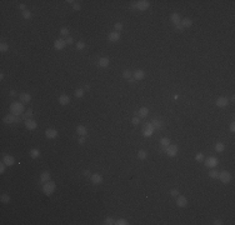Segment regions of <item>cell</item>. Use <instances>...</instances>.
<instances>
[{
  "label": "cell",
  "instance_id": "ab89813d",
  "mask_svg": "<svg viewBox=\"0 0 235 225\" xmlns=\"http://www.w3.org/2000/svg\"><path fill=\"white\" fill-rule=\"evenodd\" d=\"M114 223H115V221H114L111 218H106V219H105V221H104V224H106V225H113Z\"/></svg>",
  "mask_w": 235,
  "mask_h": 225
},
{
  "label": "cell",
  "instance_id": "ee69618b",
  "mask_svg": "<svg viewBox=\"0 0 235 225\" xmlns=\"http://www.w3.org/2000/svg\"><path fill=\"white\" fill-rule=\"evenodd\" d=\"M4 170H5V163L3 161V163L0 164V173L3 174V173H4Z\"/></svg>",
  "mask_w": 235,
  "mask_h": 225
},
{
  "label": "cell",
  "instance_id": "83f0119b",
  "mask_svg": "<svg viewBox=\"0 0 235 225\" xmlns=\"http://www.w3.org/2000/svg\"><path fill=\"white\" fill-rule=\"evenodd\" d=\"M30 156H31L33 159H36V158H39V156H40V151H39L38 149H33V150L30 151Z\"/></svg>",
  "mask_w": 235,
  "mask_h": 225
},
{
  "label": "cell",
  "instance_id": "f1b7e54d",
  "mask_svg": "<svg viewBox=\"0 0 235 225\" xmlns=\"http://www.w3.org/2000/svg\"><path fill=\"white\" fill-rule=\"evenodd\" d=\"M209 176H210L211 179H218L219 173H218L216 170H211V171H209Z\"/></svg>",
  "mask_w": 235,
  "mask_h": 225
},
{
  "label": "cell",
  "instance_id": "30bf717a",
  "mask_svg": "<svg viewBox=\"0 0 235 225\" xmlns=\"http://www.w3.org/2000/svg\"><path fill=\"white\" fill-rule=\"evenodd\" d=\"M176 205L180 206V208H185V206L188 205V199H186L185 196H183V195L178 196V199H176Z\"/></svg>",
  "mask_w": 235,
  "mask_h": 225
},
{
  "label": "cell",
  "instance_id": "4dcf8cb0",
  "mask_svg": "<svg viewBox=\"0 0 235 225\" xmlns=\"http://www.w3.org/2000/svg\"><path fill=\"white\" fill-rule=\"evenodd\" d=\"M114 224H116V225H128L129 223H128V220H125V219H118Z\"/></svg>",
  "mask_w": 235,
  "mask_h": 225
},
{
  "label": "cell",
  "instance_id": "9f6ffc18",
  "mask_svg": "<svg viewBox=\"0 0 235 225\" xmlns=\"http://www.w3.org/2000/svg\"><path fill=\"white\" fill-rule=\"evenodd\" d=\"M66 3H69V4H71V5H73V4H74V3H75V1H73V0H68Z\"/></svg>",
  "mask_w": 235,
  "mask_h": 225
},
{
  "label": "cell",
  "instance_id": "6da1fadb",
  "mask_svg": "<svg viewBox=\"0 0 235 225\" xmlns=\"http://www.w3.org/2000/svg\"><path fill=\"white\" fill-rule=\"evenodd\" d=\"M24 110H25V108H24V104H23L21 101H20V103L14 101V103L10 105V113L14 114V115H20V114L24 113Z\"/></svg>",
  "mask_w": 235,
  "mask_h": 225
},
{
  "label": "cell",
  "instance_id": "c3c4849f",
  "mask_svg": "<svg viewBox=\"0 0 235 225\" xmlns=\"http://www.w3.org/2000/svg\"><path fill=\"white\" fill-rule=\"evenodd\" d=\"M139 123H140L139 118H136V116H135L134 119H133V124H134V125H136V124H139Z\"/></svg>",
  "mask_w": 235,
  "mask_h": 225
},
{
  "label": "cell",
  "instance_id": "484cf974",
  "mask_svg": "<svg viewBox=\"0 0 235 225\" xmlns=\"http://www.w3.org/2000/svg\"><path fill=\"white\" fill-rule=\"evenodd\" d=\"M138 158H139L140 160H145V159L148 158V153H146L145 150H139V151H138Z\"/></svg>",
  "mask_w": 235,
  "mask_h": 225
},
{
  "label": "cell",
  "instance_id": "f546056e",
  "mask_svg": "<svg viewBox=\"0 0 235 225\" xmlns=\"http://www.w3.org/2000/svg\"><path fill=\"white\" fill-rule=\"evenodd\" d=\"M1 201H3L4 204H8V203L10 201V196H9L8 194H3V195H1Z\"/></svg>",
  "mask_w": 235,
  "mask_h": 225
},
{
  "label": "cell",
  "instance_id": "9c48e42d",
  "mask_svg": "<svg viewBox=\"0 0 235 225\" xmlns=\"http://www.w3.org/2000/svg\"><path fill=\"white\" fill-rule=\"evenodd\" d=\"M205 165L208 168H215L218 165V159L214 158V156H209L206 160H205Z\"/></svg>",
  "mask_w": 235,
  "mask_h": 225
},
{
  "label": "cell",
  "instance_id": "44dd1931",
  "mask_svg": "<svg viewBox=\"0 0 235 225\" xmlns=\"http://www.w3.org/2000/svg\"><path fill=\"white\" fill-rule=\"evenodd\" d=\"M180 25H181L183 28H190V26L193 25V21H191V19L185 18V19H183V20L180 21Z\"/></svg>",
  "mask_w": 235,
  "mask_h": 225
},
{
  "label": "cell",
  "instance_id": "681fc988",
  "mask_svg": "<svg viewBox=\"0 0 235 225\" xmlns=\"http://www.w3.org/2000/svg\"><path fill=\"white\" fill-rule=\"evenodd\" d=\"M84 143H85V136H81L79 139V144H84Z\"/></svg>",
  "mask_w": 235,
  "mask_h": 225
},
{
  "label": "cell",
  "instance_id": "cb8c5ba5",
  "mask_svg": "<svg viewBox=\"0 0 235 225\" xmlns=\"http://www.w3.org/2000/svg\"><path fill=\"white\" fill-rule=\"evenodd\" d=\"M98 64L100 65L101 68H108L109 66V59L108 58H100L99 61H98Z\"/></svg>",
  "mask_w": 235,
  "mask_h": 225
},
{
  "label": "cell",
  "instance_id": "e0dca14e",
  "mask_svg": "<svg viewBox=\"0 0 235 225\" xmlns=\"http://www.w3.org/2000/svg\"><path fill=\"white\" fill-rule=\"evenodd\" d=\"M170 20L174 23V25H178V24H180V21H181L180 15H179L178 13H173V14L170 15Z\"/></svg>",
  "mask_w": 235,
  "mask_h": 225
},
{
  "label": "cell",
  "instance_id": "ac0fdd59",
  "mask_svg": "<svg viewBox=\"0 0 235 225\" xmlns=\"http://www.w3.org/2000/svg\"><path fill=\"white\" fill-rule=\"evenodd\" d=\"M19 99H20L21 103H29V101L31 100V95H30L29 93H21V94L19 95Z\"/></svg>",
  "mask_w": 235,
  "mask_h": 225
},
{
  "label": "cell",
  "instance_id": "7402d4cb",
  "mask_svg": "<svg viewBox=\"0 0 235 225\" xmlns=\"http://www.w3.org/2000/svg\"><path fill=\"white\" fill-rule=\"evenodd\" d=\"M40 181H43V183L50 181V173H48V171L41 173V175H40Z\"/></svg>",
  "mask_w": 235,
  "mask_h": 225
},
{
  "label": "cell",
  "instance_id": "8fae6325",
  "mask_svg": "<svg viewBox=\"0 0 235 225\" xmlns=\"http://www.w3.org/2000/svg\"><path fill=\"white\" fill-rule=\"evenodd\" d=\"M119 39H120V33L119 31H111V33H109V35H108V40H109V41L115 43V41H118Z\"/></svg>",
  "mask_w": 235,
  "mask_h": 225
},
{
  "label": "cell",
  "instance_id": "f6af8a7d",
  "mask_svg": "<svg viewBox=\"0 0 235 225\" xmlns=\"http://www.w3.org/2000/svg\"><path fill=\"white\" fill-rule=\"evenodd\" d=\"M65 41H66V44H73V41H74V39H73L71 36H68L66 39H65Z\"/></svg>",
  "mask_w": 235,
  "mask_h": 225
},
{
  "label": "cell",
  "instance_id": "8d00e7d4",
  "mask_svg": "<svg viewBox=\"0 0 235 225\" xmlns=\"http://www.w3.org/2000/svg\"><path fill=\"white\" fill-rule=\"evenodd\" d=\"M153 125H154V129H160L163 125H161V123L160 121H158V120H154L153 121Z\"/></svg>",
  "mask_w": 235,
  "mask_h": 225
},
{
  "label": "cell",
  "instance_id": "4fadbf2b",
  "mask_svg": "<svg viewBox=\"0 0 235 225\" xmlns=\"http://www.w3.org/2000/svg\"><path fill=\"white\" fill-rule=\"evenodd\" d=\"M25 126H26V129H29V130H35L36 126H38V124L33 119H26L25 120Z\"/></svg>",
  "mask_w": 235,
  "mask_h": 225
},
{
  "label": "cell",
  "instance_id": "d590c367",
  "mask_svg": "<svg viewBox=\"0 0 235 225\" xmlns=\"http://www.w3.org/2000/svg\"><path fill=\"white\" fill-rule=\"evenodd\" d=\"M23 18H24V19H30V18H31V13H30L29 10H24V11H23Z\"/></svg>",
  "mask_w": 235,
  "mask_h": 225
},
{
  "label": "cell",
  "instance_id": "3957f363",
  "mask_svg": "<svg viewBox=\"0 0 235 225\" xmlns=\"http://www.w3.org/2000/svg\"><path fill=\"white\" fill-rule=\"evenodd\" d=\"M150 6V3L148 1V0H141V1H133V4H131V8H136L138 10H146Z\"/></svg>",
  "mask_w": 235,
  "mask_h": 225
},
{
  "label": "cell",
  "instance_id": "4316f807",
  "mask_svg": "<svg viewBox=\"0 0 235 225\" xmlns=\"http://www.w3.org/2000/svg\"><path fill=\"white\" fill-rule=\"evenodd\" d=\"M160 145L163 148H166L168 145H170V139L169 138H161L160 139Z\"/></svg>",
  "mask_w": 235,
  "mask_h": 225
},
{
  "label": "cell",
  "instance_id": "ba28073f",
  "mask_svg": "<svg viewBox=\"0 0 235 225\" xmlns=\"http://www.w3.org/2000/svg\"><path fill=\"white\" fill-rule=\"evenodd\" d=\"M65 46H66V41H65L64 39H58V40H55V43H54V48H55L56 50H63Z\"/></svg>",
  "mask_w": 235,
  "mask_h": 225
},
{
  "label": "cell",
  "instance_id": "db71d44e",
  "mask_svg": "<svg viewBox=\"0 0 235 225\" xmlns=\"http://www.w3.org/2000/svg\"><path fill=\"white\" fill-rule=\"evenodd\" d=\"M83 174H84L85 176H89V175H90V171H89V170H85V171H84Z\"/></svg>",
  "mask_w": 235,
  "mask_h": 225
},
{
  "label": "cell",
  "instance_id": "277c9868",
  "mask_svg": "<svg viewBox=\"0 0 235 225\" xmlns=\"http://www.w3.org/2000/svg\"><path fill=\"white\" fill-rule=\"evenodd\" d=\"M220 180H221V183H224V184H228V183H230V180H231V176H230V173L229 171H226V170H224V171H221V173H219V176H218Z\"/></svg>",
  "mask_w": 235,
  "mask_h": 225
},
{
  "label": "cell",
  "instance_id": "836d02e7",
  "mask_svg": "<svg viewBox=\"0 0 235 225\" xmlns=\"http://www.w3.org/2000/svg\"><path fill=\"white\" fill-rule=\"evenodd\" d=\"M131 75H133V73H131L130 70H124V71H123V76H124L125 79H130Z\"/></svg>",
  "mask_w": 235,
  "mask_h": 225
},
{
  "label": "cell",
  "instance_id": "d6986e66",
  "mask_svg": "<svg viewBox=\"0 0 235 225\" xmlns=\"http://www.w3.org/2000/svg\"><path fill=\"white\" fill-rule=\"evenodd\" d=\"M3 161L5 163V165H8V166H11L14 163H15V159L11 156V155H5L4 158H3Z\"/></svg>",
  "mask_w": 235,
  "mask_h": 225
},
{
  "label": "cell",
  "instance_id": "bcb514c9",
  "mask_svg": "<svg viewBox=\"0 0 235 225\" xmlns=\"http://www.w3.org/2000/svg\"><path fill=\"white\" fill-rule=\"evenodd\" d=\"M170 194H171L173 196H178V194H179V191H178L176 189H173V190H170Z\"/></svg>",
  "mask_w": 235,
  "mask_h": 225
},
{
  "label": "cell",
  "instance_id": "11a10c76",
  "mask_svg": "<svg viewBox=\"0 0 235 225\" xmlns=\"http://www.w3.org/2000/svg\"><path fill=\"white\" fill-rule=\"evenodd\" d=\"M10 95H11V97H15V95H16V93H15L14 90H11V91H10Z\"/></svg>",
  "mask_w": 235,
  "mask_h": 225
},
{
  "label": "cell",
  "instance_id": "e575fe53",
  "mask_svg": "<svg viewBox=\"0 0 235 225\" xmlns=\"http://www.w3.org/2000/svg\"><path fill=\"white\" fill-rule=\"evenodd\" d=\"M84 95V89H76L75 90V97L76 98H81Z\"/></svg>",
  "mask_w": 235,
  "mask_h": 225
},
{
  "label": "cell",
  "instance_id": "f5cc1de1",
  "mask_svg": "<svg viewBox=\"0 0 235 225\" xmlns=\"http://www.w3.org/2000/svg\"><path fill=\"white\" fill-rule=\"evenodd\" d=\"M230 131H233V133L235 131V125H234V123H233V124L230 125Z\"/></svg>",
  "mask_w": 235,
  "mask_h": 225
},
{
  "label": "cell",
  "instance_id": "5b68a950",
  "mask_svg": "<svg viewBox=\"0 0 235 225\" xmlns=\"http://www.w3.org/2000/svg\"><path fill=\"white\" fill-rule=\"evenodd\" d=\"M163 150L168 154L169 156H175L178 154V146L176 145H168L166 148H163Z\"/></svg>",
  "mask_w": 235,
  "mask_h": 225
},
{
  "label": "cell",
  "instance_id": "ffe728a7",
  "mask_svg": "<svg viewBox=\"0 0 235 225\" xmlns=\"http://www.w3.org/2000/svg\"><path fill=\"white\" fill-rule=\"evenodd\" d=\"M148 114H149V109H148L146 106L140 108V109H139V111H138V115H139L140 118H146V116H148Z\"/></svg>",
  "mask_w": 235,
  "mask_h": 225
},
{
  "label": "cell",
  "instance_id": "f907efd6",
  "mask_svg": "<svg viewBox=\"0 0 235 225\" xmlns=\"http://www.w3.org/2000/svg\"><path fill=\"white\" fill-rule=\"evenodd\" d=\"M214 225H221L223 224V221L221 220H214V223H213Z\"/></svg>",
  "mask_w": 235,
  "mask_h": 225
},
{
  "label": "cell",
  "instance_id": "603a6c76",
  "mask_svg": "<svg viewBox=\"0 0 235 225\" xmlns=\"http://www.w3.org/2000/svg\"><path fill=\"white\" fill-rule=\"evenodd\" d=\"M59 103H60L61 105H68V104L70 103V98L68 97V95H65V94H63V95L59 97Z\"/></svg>",
  "mask_w": 235,
  "mask_h": 225
},
{
  "label": "cell",
  "instance_id": "f35d334b",
  "mask_svg": "<svg viewBox=\"0 0 235 225\" xmlns=\"http://www.w3.org/2000/svg\"><path fill=\"white\" fill-rule=\"evenodd\" d=\"M31 115H33V110H31V109H29V110L26 111V114H24V118H25V119H30V118H31Z\"/></svg>",
  "mask_w": 235,
  "mask_h": 225
},
{
  "label": "cell",
  "instance_id": "d6a6232c",
  "mask_svg": "<svg viewBox=\"0 0 235 225\" xmlns=\"http://www.w3.org/2000/svg\"><path fill=\"white\" fill-rule=\"evenodd\" d=\"M8 49H9L8 44H6V43H1V45H0V51H1V53H5V51H8Z\"/></svg>",
  "mask_w": 235,
  "mask_h": 225
},
{
  "label": "cell",
  "instance_id": "7a4b0ae2",
  "mask_svg": "<svg viewBox=\"0 0 235 225\" xmlns=\"http://www.w3.org/2000/svg\"><path fill=\"white\" fill-rule=\"evenodd\" d=\"M55 189H56V185L54 181H48V183H44V185H43V191L46 195H51L55 191Z\"/></svg>",
  "mask_w": 235,
  "mask_h": 225
},
{
  "label": "cell",
  "instance_id": "74e56055",
  "mask_svg": "<svg viewBox=\"0 0 235 225\" xmlns=\"http://www.w3.org/2000/svg\"><path fill=\"white\" fill-rule=\"evenodd\" d=\"M114 28H115V31L120 33V30L123 29V24H121V23H116V24L114 25Z\"/></svg>",
  "mask_w": 235,
  "mask_h": 225
},
{
  "label": "cell",
  "instance_id": "8992f818",
  "mask_svg": "<svg viewBox=\"0 0 235 225\" xmlns=\"http://www.w3.org/2000/svg\"><path fill=\"white\" fill-rule=\"evenodd\" d=\"M19 116L18 115H14V114H8L5 118H4V121L6 124H11V123H19Z\"/></svg>",
  "mask_w": 235,
  "mask_h": 225
},
{
  "label": "cell",
  "instance_id": "7dc6e473",
  "mask_svg": "<svg viewBox=\"0 0 235 225\" xmlns=\"http://www.w3.org/2000/svg\"><path fill=\"white\" fill-rule=\"evenodd\" d=\"M175 29H176V30H180V31H183V30H184V28H183V26H181L180 24H178V25H175Z\"/></svg>",
  "mask_w": 235,
  "mask_h": 225
},
{
  "label": "cell",
  "instance_id": "52a82bcc",
  "mask_svg": "<svg viewBox=\"0 0 235 225\" xmlns=\"http://www.w3.org/2000/svg\"><path fill=\"white\" fill-rule=\"evenodd\" d=\"M216 105L219 108H226L229 105V99L226 97H220L216 99Z\"/></svg>",
  "mask_w": 235,
  "mask_h": 225
},
{
  "label": "cell",
  "instance_id": "1f68e13d",
  "mask_svg": "<svg viewBox=\"0 0 235 225\" xmlns=\"http://www.w3.org/2000/svg\"><path fill=\"white\" fill-rule=\"evenodd\" d=\"M85 48V43L84 41H78L76 43V50H83Z\"/></svg>",
  "mask_w": 235,
  "mask_h": 225
},
{
  "label": "cell",
  "instance_id": "5bb4252c",
  "mask_svg": "<svg viewBox=\"0 0 235 225\" xmlns=\"http://www.w3.org/2000/svg\"><path fill=\"white\" fill-rule=\"evenodd\" d=\"M45 136H46L48 139H55V138L58 136V131H56L55 129H48V130L45 131Z\"/></svg>",
  "mask_w": 235,
  "mask_h": 225
},
{
  "label": "cell",
  "instance_id": "9a60e30c",
  "mask_svg": "<svg viewBox=\"0 0 235 225\" xmlns=\"http://www.w3.org/2000/svg\"><path fill=\"white\" fill-rule=\"evenodd\" d=\"M133 76H134V80H141V79H144L145 73H144L143 70L138 69V70H135L134 73H133Z\"/></svg>",
  "mask_w": 235,
  "mask_h": 225
},
{
  "label": "cell",
  "instance_id": "60d3db41",
  "mask_svg": "<svg viewBox=\"0 0 235 225\" xmlns=\"http://www.w3.org/2000/svg\"><path fill=\"white\" fill-rule=\"evenodd\" d=\"M60 34H61V35H64V36H65V35H68V34H69V29H68L66 26L61 28V30H60Z\"/></svg>",
  "mask_w": 235,
  "mask_h": 225
},
{
  "label": "cell",
  "instance_id": "d4e9b609",
  "mask_svg": "<svg viewBox=\"0 0 235 225\" xmlns=\"http://www.w3.org/2000/svg\"><path fill=\"white\" fill-rule=\"evenodd\" d=\"M224 149H225V145L223 143H216L215 144V151L216 153H223Z\"/></svg>",
  "mask_w": 235,
  "mask_h": 225
},
{
  "label": "cell",
  "instance_id": "7bdbcfd3",
  "mask_svg": "<svg viewBox=\"0 0 235 225\" xmlns=\"http://www.w3.org/2000/svg\"><path fill=\"white\" fill-rule=\"evenodd\" d=\"M73 8H74V10H80L81 6H80L79 3H74V4H73Z\"/></svg>",
  "mask_w": 235,
  "mask_h": 225
},
{
  "label": "cell",
  "instance_id": "816d5d0a",
  "mask_svg": "<svg viewBox=\"0 0 235 225\" xmlns=\"http://www.w3.org/2000/svg\"><path fill=\"white\" fill-rule=\"evenodd\" d=\"M19 8H20L23 11H24V10H26V9H25V8H26V6H25V4H20V5H19Z\"/></svg>",
  "mask_w": 235,
  "mask_h": 225
},
{
  "label": "cell",
  "instance_id": "2e32d148",
  "mask_svg": "<svg viewBox=\"0 0 235 225\" xmlns=\"http://www.w3.org/2000/svg\"><path fill=\"white\" fill-rule=\"evenodd\" d=\"M76 133H78V135H80V136H86V135H88V129L85 128L84 125H78V126H76Z\"/></svg>",
  "mask_w": 235,
  "mask_h": 225
},
{
  "label": "cell",
  "instance_id": "7c38bea8",
  "mask_svg": "<svg viewBox=\"0 0 235 225\" xmlns=\"http://www.w3.org/2000/svg\"><path fill=\"white\" fill-rule=\"evenodd\" d=\"M91 183L95 184V185H100L101 183H103V176H101L100 174H98V173L93 174L91 175Z\"/></svg>",
  "mask_w": 235,
  "mask_h": 225
},
{
  "label": "cell",
  "instance_id": "b9f144b4",
  "mask_svg": "<svg viewBox=\"0 0 235 225\" xmlns=\"http://www.w3.org/2000/svg\"><path fill=\"white\" fill-rule=\"evenodd\" d=\"M195 160L196 161H203L204 160V155H203V154H198V155L195 156Z\"/></svg>",
  "mask_w": 235,
  "mask_h": 225
}]
</instances>
